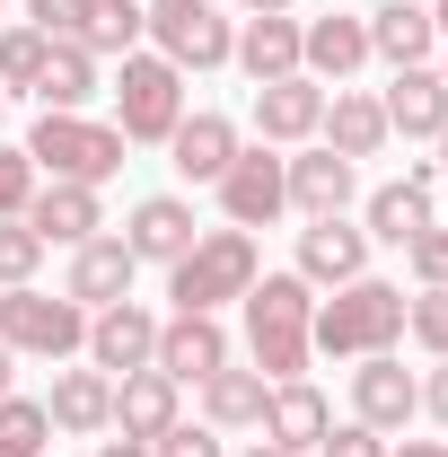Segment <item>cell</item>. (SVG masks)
<instances>
[{"label": "cell", "instance_id": "obj_13", "mask_svg": "<svg viewBox=\"0 0 448 457\" xmlns=\"http://www.w3.org/2000/svg\"><path fill=\"white\" fill-rule=\"evenodd\" d=\"M88 370H106V378H123V370H150V352H159V317L141 308V299H114V308H97L88 317Z\"/></svg>", "mask_w": 448, "mask_h": 457}, {"label": "cell", "instance_id": "obj_39", "mask_svg": "<svg viewBox=\"0 0 448 457\" xmlns=\"http://www.w3.org/2000/svg\"><path fill=\"white\" fill-rule=\"evenodd\" d=\"M387 449H395V440L369 431V422H335V431L317 440V457H387Z\"/></svg>", "mask_w": 448, "mask_h": 457}, {"label": "cell", "instance_id": "obj_48", "mask_svg": "<svg viewBox=\"0 0 448 457\" xmlns=\"http://www.w3.org/2000/svg\"><path fill=\"white\" fill-rule=\"evenodd\" d=\"M431 71H440V88H448V45H440V62H431Z\"/></svg>", "mask_w": 448, "mask_h": 457}, {"label": "cell", "instance_id": "obj_3", "mask_svg": "<svg viewBox=\"0 0 448 457\" xmlns=\"http://www.w3.org/2000/svg\"><path fill=\"white\" fill-rule=\"evenodd\" d=\"M404 282H378V273H361V282H343L335 299H317V326L308 343L326 352V361H369V352H395L404 343Z\"/></svg>", "mask_w": 448, "mask_h": 457}, {"label": "cell", "instance_id": "obj_7", "mask_svg": "<svg viewBox=\"0 0 448 457\" xmlns=\"http://www.w3.org/2000/svg\"><path fill=\"white\" fill-rule=\"evenodd\" d=\"M0 343L18 352V361H71L79 343H88V308L79 299H62V290H0Z\"/></svg>", "mask_w": 448, "mask_h": 457}, {"label": "cell", "instance_id": "obj_33", "mask_svg": "<svg viewBox=\"0 0 448 457\" xmlns=\"http://www.w3.org/2000/svg\"><path fill=\"white\" fill-rule=\"evenodd\" d=\"M36 159L18 150V141H0V220H27V203H36Z\"/></svg>", "mask_w": 448, "mask_h": 457}, {"label": "cell", "instance_id": "obj_17", "mask_svg": "<svg viewBox=\"0 0 448 457\" xmlns=\"http://www.w3.org/2000/svg\"><path fill=\"white\" fill-rule=\"evenodd\" d=\"M150 370H168L176 387H203L212 370H228V326H220V317H159Z\"/></svg>", "mask_w": 448, "mask_h": 457}, {"label": "cell", "instance_id": "obj_50", "mask_svg": "<svg viewBox=\"0 0 448 457\" xmlns=\"http://www.w3.org/2000/svg\"><path fill=\"white\" fill-rule=\"evenodd\" d=\"M422 9H431V0H422Z\"/></svg>", "mask_w": 448, "mask_h": 457}, {"label": "cell", "instance_id": "obj_30", "mask_svg": "<svg viewBox=\"0 0 448 457\" xmlns=\"http://www.w3.org/2000/svg\"><path fill=\"white\" fill-rule=\"evenodd\" d=\"M97 62H123V54H141L150 45V18H141V0H97L88 9V36H79Z\"/></svg>", "mask_w": 448, "mask_h": 457}, {"label": "cell", "instance_id": "obj_22", "mask_svg": "<svg viewBox=\"0 0 448 457\" xmlns=\"http://www.w3.org/2000/svg\"><path fill=\"white\" fill-rule=\"evenodd\" d=\"M168 422H185V387L168 370H123L114 378V431L123 440H159Z\"/></svg>", "mask_w": 448, "mask_h": 457}, {"label": "cell", "instance_id": "obj_29", "mask_svg": "<svg viewBox=\"0 0 448 457\" xmlns=\"http://www.w3.org/2000/svg\"><path fill=\"white\" fill-rule=\"evenodd\" d=\"M88 97H106V88H97V54H88V45H54V54H45V79H36V106L88 114Z\"/></svg>", "mask_w": 448, "mask_h": 457}, {"label": "cell", "instance_id": "obj_35", "mask_svg": "<svg viewBox=\"0 0 448 457\" xmlns=\"http://www.w3.org/2000/svg\"><path fill=\"white\" fill-rule=\"evenodd\" d=\"M36 264H45V237H36L27 220H0V290L36 282Z\"/></svg>", "mask_w": 448, "mask_h": 457}, {"label": "cell", "instance_id": "obj_40", "mask_svg": "<svg viewBox=\"0 0 448 457\" xmlns=\"http://www.w3.org/2000/svg\"><path fill=\"white\" fill-rule=\"evenodd\" d=\"M422 413L448 431V361H431V370H422Z\"/></svg>", "mask_w": 448, "mask_h": 457}, {"label": "cell", "instance_id": "obj_25", "mask_svg": "<svg viewBox=\"0 0 448 457\" xmlns=\"http://www.w3.org/2000/svg\"><path fill=\"white\" fill-rule=\"evenodd\" d=\"M378 114H387L395 141H440V123H448V88H440V71H431V62L395 71L387 97H378Z\"/></svg>", "mask_w": 448, "mask_h": 457}, {"label": "cell", "instance_id": "obj_31", "mask_svg": "<svg viewBox=\"0 0 448 457\" xmlns=\"http://www.w3.org/2000/svg\"><path fill=\"white\" fill-rule=\"evenodd\" d=\"M45 449H54L45 396H0V457H45Z\"/></svg>", "mask_w": 448, "mask_h": 457}, {"label": "cell", "instance_id": "obj_23", "mask_svg": "<svg viewBox=\"0 0 448 457\" xmlns=\"http://www.w3.org/2000/svg\"><path fill=\"white\" fill-rule=\"evenodd\" d=\"M317 141H326L335 159L361 168V159H378V150H387L395 132H387V114H378L369 88H326V123H317Z\"/></svg>", "mask_w": 448, "mask_h": 457}, {"label": "cell", "instance_id": "obj_18", "mask_svg": "<svg viewBox=\"0 0 448 457\" xmlns=\"http://www.w3.org/2000/svg\"><path fill=\"white\" fill-rule=\"evenodd\" d=\"M273 449H299V457H317V440L335 431V404H326V387L317 378H281L273 396H264V422H255Z\"/></svg>", "mask_w": 448, "mask_h": 457}, {"label": "cell", "instance_id": "obj_10", "mask_svg": "<svg viewBox=\"0 0 448 457\" xmlns=\"http://www.w3.org/2000/svg\"><path fill=\"white\" fill-rule=\"evenodd\" d=\"M317 123H326V79L290 71V79H264L255 88V141L264 150H308Z\"/></svg>", "mask_w": 448, "mask_h": 457}, {"label": "cell", "instance_id": "obj_15", "mask_svg": "<svg viewBox=\"0 0 448 457\" xmlns=\"http://www.w3.org/2000/svg\"><path fill=\"white\" fill-rule=\"evenodd\" d=\"M27 228H36L45 246H88V237H106V185H62V176H45L36 203H27Z\"/></svg>", "mask_w": 448, "mask_h": 457}, {"label": "cell", "instance_id": "obj_49", "mask_svg": "<svg viewBox=\"0 0 448 457\" xmlns=\"http://www.w3.org/2000/svg\"><path fill=\"white\" fill-rule=\"evenodd\" d=\"M0 114H9V88H0Z\"/></svg>", "mask_w": 448, "mask_h": 457}, {"label": "cell", "instance_id": "obj_1", "mask_svg": "<svg viewBox=\"0 0 448 457\" xmlns=\"http://www.w3.org/2000/svg\"><path fill=\"white\" fill-rule=\"evenodd\" d=\"M246 308V361L264 370V378H308V361H317V343H308V326H317V290L299 282V273H255V290L237 299Z\"/></svg>", "mask_w": 448, "mask_h": 457}, {"label": "cell", "instance_id": "obj_16", "mask_svg": "<svg viewBox=\"0 0 448 457\" xmlns=\"http://www.w3.org/2000/svg\"><path fill=\"white\" fill-rule=\"evenodd\" d=\"M237 150H246V132H237L220 106H194V114H185V123L168 132V168L185 176V185H220Z\"/></svg>", "mask_w": 448, "mask_h": 457}, {"label": "cell", "instance_id": "obj_46", "mask_svg": "<svg viewBox=\"0 0 448 457\" xmlns=\"http://www.w3.org/2000/svg\"><path fill=\"white\" fill-rule=\"evenodd\" d=\"M431 150H440V159H431V168H440V176H448V123H440V141H431Z\"/></svg>", "mask_w": 448, "mask_h": 457}, {"label": "cell", "instance_id": "obj_14", "mask_svg": "<svg viewBox=\"0 0 448 457\" xmlns=\"http://www.w3.org/2000/svg\"><path fill=\"white\" fill-rule=\"evenodd\" d=\"M369 62V27L361 9H326V18H299V71L326 79V88H352V71Z\"/></svg>", "mask_w": 448, "mask_h": 457}, {"label": "cell", "instance_id": "obj_26", "mask_svg": "<svg viewBox=\"0 0 448 457\" xmlns=\"http://www.w3.org/2000/svg\"><path fill=\"white\" fill-rule=\"evenodd\" d=\"M431 220H440V212H431V185H404V176H395V185H369V194H361L369 246H395V255H404V237H422Z\"/></svg>", "mask_w": 448, "mask_h": 457}, {"label": "cell", "instance_id": "obj_47", "mask_svg": "<svg viewBox=\"0 0 448 457\" xmlns=\"http://www.w3.org/2000/svg\"><path fill=\"white\" fill-rule=\"evenodd\" d=\"M246 457H299V449H273V440H255V449H246Z\"/></svg>", "mask_w": 448, "mask_h": 457}, {"label": "cell", "instance_id": "obj_5", "mask_svg": "<svg viewBox=\"0 0 448 457\" xmlns=\"http://www.w3.org/2000/svg\"><path fill=\"white\" fill-rule=\"evenodd\" d=\"M114 132H123V141H132V150H168V132L176 123H185V71H176V62H159L150 54V45H141V54H123V71H114Z\"/></svg>", "mask_w": 448, "mask_h": 457}, {"label": "cell", "instance_id": "obj_2", "mask_svg": "<svg viewBox=\"0 0 448 457\" xmlns=\"http://www.w3.org/2000/svg\"><path fill=\"white\" fill-rule=\"evenodd\" d=\"M255 273H264L255 228H203V237L168 264V299H176V317H220L228 299L255 290Z\"/></svg>", "mask_w": 448, "mask_h": 457}, {"label": "cell", "instance_id": "obj_42", "mask_svg": "<svg viewBox=\"0 0 448 457\" xmlns=\"http://www.w3.org/2000/svg\"><path fill=\"white\" fill-rule=\"evenodd\" d=\"M97 457H150V440H123V431H106V440H97Z\"/></svg>", "mask_w": 448, "mask_h": 457}, {"label": "cell", "instance_id": "obj_34", "mask_svg": "<svg viewBox=\"0 0 448 457\" xmlns=\"http://www.w3.org/2000/svg\"><path fill=\"white\" fill-rule=\"evenodd\" d=\"M88 9H97V0H27V27H36L45 45H79V36H88Z\"/></svg>", "mask_w": 448, "mask_h": 457}, {"label": "cell", "instance_id": "obj_37", "mask_svg": "<svg viewBox=\"0 0 448 457\" xmlns=\"http://www.w3.org/2000/svg\"><path fill=\"white\" fill-rule=\"evenodd\" d=\"M404 335L422 343L431 361H448V290H413V308H404Z\"/></svg>", "mask_w": 448, "mask_h": 457}, {"label": "cell", "instance_id": "obj_28", "mask_svg": "<svg viewBox=\"0 0 448 457\" xmlns=\"http://www.w3.org/2000/svg\"><path fill=\"white\" fill-rule=\"evenodd\" d=\"M237 71L264 88V79H290L299 71V18H237Z\"/></svg>", "mask_w": 448, "mask_h": 457}, {"label": "cell", "instance_id": "obj_12", "mask_svg": "<svg viewBox=\"0 0 448 457\" xmlns=\"http://www.w3.org/2000/svg\"><path fill=\"white\" fill-rule=\"evenodd\" d=\"M413 413H422V378H413L395 352L352 361V422H369V431H404Z\"/></svg>", "mask_w": 448, "mask_h": 457}, {"label": "cell", "instance_id": "obj_9", "mask_svg": "<svg viewBox=\"0 0 448 457\" xmlns=\"http://www.w3.org/2000/svg\"><path fill=\"white\" fill-rule=\"evenodd\" d=\"M281 185H290V212H299V220H335V212H352V203H361V168H352V159H335L326 141L290 150V159H281Z\"/></svg>", "mask_w": 448, "mask_h": 457}, {"label": "cell", "instance_id": "obj_44", "mask_svg": "<svg viewBox=\"0 0 448 457\" xmlns=\"http://www.w3.org/2000/svg\"><path fill=\"white\" fill-rule=\"evenodd\" d=\"M0 396H18V352L0 343Z\"/></svg>", "mask_w": 448, "mask_h": 457}, {"label": "cell", "instance_id": "obj_21", "mask_svg": "<svg viewBox=\"0 0 448 457\" xmlns=\"http://www.w3.org/2000/svg\"><path fill=\"white\" fill-rule=\"evenodd\" d=\"M62 440H106L114 431V378L106 370H54V396H45Z\"/></svg>", "mask_w": 448, "mask_h": 457}, {"label": "cell", "instance_id": "obj_4", "mask_svg": "<svg viewBox=\"0 0 448 457\" xmlns=\"http://www.w3.org/2000/svg\"><path fill=\"white\" fill-rule=\"evenodd\" d=\"M27 159H36V176H62V185H106V176H123V132H114L106 114H36L27 123V141H18Z\"/></svg>", "mask_w": 448, "mask_h": 457}, {"label": "cell", "instance_id": "obj_20", "mask_svg": "<svg viewBox=\"0 0 448 457\" xmlns=\"http://www.w3.org/2000/svg\"><path fill=\"white\" fill-rule=\"evenodd\" d=\"M132 246L123 237H88V246H71V273H62V299H79L88 317L97 308H114V299H132Z\"/></svg>", "mask_w": 448, "mask_h": 457}, {"label": "cell", "instance_id": "obj_24", "mask_svg": "<svg viewBox=\"0 0 448 457\" xmlns=\"http://www.w3.org/2000/svg\"><path fill=\"white\" fill-rule=\"evenodd\" d=\"M361 27H369V62H387V71L440 62V27H431V9H422V0H387V9H369Z\"/></svg>", "mask_w": 448, "mask_h": 457}, {"label": "cell", "instance_id": "obj_27", "mask_svg": "<svg viewBox=\"0 0 448 457\" xmlns=\"http://www.w3.org/2000/svg\"><path fill=\"white\" fill-rule=\"evenodd\" d=\"M194 396H203V422H212V431H255V422H264V396H273V378L228 361V370H212Z\"/></svg>", "mask_w": 448, "mask_h": 457}, {"label": "cell", "instance_id": "obj_45", "mask_svg": "<svg viewBox=\"0 0 448 457\" xmlns=\"http://www.w3.org/2000/svg\"><path fill=\"white\" fill-rule=\"evenodd\" d=\"M431 27H440V45H448V0H431Z\"/></svg>", "mask_w": 448, "mask_h": 457}, {"label": "cell", "instance_id": "obj_43", "mask_svg": "<svg viewBox=\"0 0 448 457\" xmlns=\"http://www.w3.org/2000/svg\"><path fill=\"white\" fill-rule=\"evenodd\" d=\"M387 457H448V440H395Z\"/></svg>", "mask_w": 448, "mask_h": 457}, {"label": "cell", "instance_id": "obj_6", "mask_svg": "<svg viewBox=\"0 0 448 457\" xmlns=\"http://www.w3.org/2000/svg\"><path fill=\"white\" fill-rule=\"evenodd\" d=\"M141 18H150V54L176 62L185 79L194 71H228V54H237V18L212 9V0H141Z\"/></svg>", "mask_w": 448, "mask_h": 457}, {"label": "cell", "instance_id": "obj_38", "mask_svg": "<svg viewBox=\"0 0 448 457\" xmlns=\"http://www.w3.org/2000/svg\"><path fill=\"white\" fill-rule=\"evenodd\" d=\"M150 457H228V440L212 422H168V431L150 440Z\"/></svg>", "mask_w": 448, "mask_h": 457}, {"label": "cell", "instance_id": "obj_41", "mask_svg": "<svg viewBox=\"0 0 448 457\" xmlns=\"http://www.w3.org/2000/svg\"><path fill=\"white\" fill-rule=\"evenodd\" d=\"M237 18H299V0H237Z\"/></svg>", "mask_w": 448, "mask_h": 457}, {"label": "cell", "instance_id": "obj_8", "mask_svg": "<svg viewBox=\"0 0 448 457\" xmlns=\"http://www.w3.org/2000/svg\"><path fill=\"white\" fill-rule=\"evenodd\" d=\"M212 194H220V220H228V228H273L281 212H290L281 150H264V141H255V150H237V159H228V176L212 185Z\"/></svg>", "mask_w": 448, "mask_h": 457}, {"label": "cell", "instance_id": "obj_19", "mask_svg": "<svg viewBox=\"0 0 448 457\" xmlns=\"http://www.w3.org/2000/svg\"><path fill=\"white\" fill-rule=\"evenodd\" d=\"M194 237H203V220H194V203H185V194H141V203H132V220H123L132 264H176Z\"/></svg>", "mask_w": 448, "mask_h": 457}, {"label": "cell", "instance_id": "obj_11", "mask_svg": "<svg viewBox=\"0 0 448 457\" xmlns=\"http://www.w3.org/2000/svg\"><path fill=\"white\" fill-rule=\"evenodd\" d=\"M290 273H299V282L308 290H343V282H361V273H369V228L361 220H308L299 228V255H290Z\"/></svg>", "mask_w": 448, "mask_h": 457}, {"label": "cell", "instance_id": "obj_32", "mask_svg": "<svg viewBox=\"0 0 448 457\" xmlns=\"http://www.w3.org/2000/svg\"><path fill=\"white\" fill-rule=\"evenodd\" d=\"M45 54H54V45H45L27 18H18V27H0V88H9V97H36V79H45Z\"/></svg>", "mask_w": 448, "mask_h": 457}, {"label": "cell", "instance_id": "obj_36", "mask_svg": "<svg viewBox=\"0 0 448 457\" xmlns=\"http://www.w3.org/2000/svg\"><path fill=\"white\" fill-rule=\"evenodd\" d=\"M404 273H413V290H448V228L440 220L422 237H404Z\"/></svg>", "mask_w": 448, "mask_h": 457}]
</instances>
